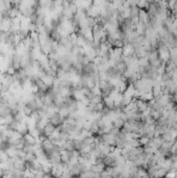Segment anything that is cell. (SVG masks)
Instances as JSON below:
<instances>
[{
  "instance_id": "30bf717a",
  "label": "cell",
  "mask_w": 177,
  "mask_h": 178,
  "mask_svg": "<svg viewBox=\"0 0 177 178\" xmlns=\"http://www.w3.org/2000/svg\"><path fill=\"white\" fill-rule=\"evenodd\" d=\"M123 126V121L121 119H117V120H115V127L116 128H120V127Z\"/></svg>"
},
{
  "instance_id": "3957f363",
  "label": "cell",
  "mask_w": 177,
  "mask_h": 178,
  "mask_svg": "<svg viewBox=\"0 0 177 178\" xmlns=\"http://www.w3.org/2000/svg\"><path fill=\"white\" fill-rule=\"evenodd\" d=\"M16 131L20 132V133L24 137L25 134H27L29 133V129H28V126H27V124L24 123V122H21V123L18 124V126H17L16 128Z\"/></svg>"
},
{
  "instance_id": "ba28073f",
  "label": "cell",
  "mask_w": 177,
  "mask_h": 178,
  "mask_svg": "<svg viewBox=\"0 0 177 178\" xmlns=\"http://www.w3.org/2000/svg\"><path fill=\"white\" fill-rule=\"evenodd\" d=\"M22 112H24V115L26 116V117H30L31 116V114H33V110L30 108L29 106H27V105H25L23 108H22Z\"/></svg>"
},
{
  "instance_id": "277c9868",
  "label": "cell",
  "mask_w": 177,
  "mask_h": 178,
  "mask_svg": "<svg viewBox=\"0 0 177 178\" xmlns=\"http://www.w3.org/2000/svg\"><path fill=\"white\" fill-rule=\"evenodd\" d=\"M55 129H56V127H55L54 125H52V124L49 122V123L47 124V126L45 127V128H44L43 134L47 137V139H48V137H49L50 135H51V134L55 131Z\"/></svg>"
},
{
  "instance_id": "52a82bcc",
  "label": "cell",
  "mask_w": 177,
  "mask_h": 178,
  "mask_svg": "<svg viewBox=\"0 0 177 178\" xmlns=\"http://www.w3.org/2000/svg\"><path fill=\"white\" fill-rule=\"evenodd\" d=\"M14 147L16 148L17 151H22L23 149H24V147H25L24 140H23V139H21V140L16 141V142L14 143Z\"/></svg>"
},
{
  "instance_id": "6da1fadb",
  "label": "cell",
  "mask_w": 177,
  "mask_h": 178,
  "mask_svg": "<svg viewBox=\"0 0 177 178\" xmlns=\"http://www.w3.org/2000/svg\"><path fill=\"white\" fill-rule=\"evenodd\" d=\"M65 120H66V119L65 118H62V117H60L58 114H55V115L53 116V117H52V118L49 120V122L52 124V125H54L55 127H58V126H60V125H62L64 122H65Z\"/></svg>"
},
{
  "instance_id": "7c38bea8",
  "label": "cell",
  "mask_w": 177,
  "mask_h": 178,
  "mask_svg": "<svg viewBox=\"0 0 177 178\" xmlns=\"http://www.w3.org/2000/svg\"><path fill=\"white\" fill-rule=\"evenodd\" d=\"M1 91H2V83H0V93H1Z\"/></svg>"
},
{
  "instance_id": "7a4b0ae2",
  "label": "cell",
  "mask_w": 177,
  "mask_h": 178,
  "mask_svg": "<svg viewBox=\"0 0 177 178\" xmlns=\"http://www.w3.org/2000/svg\"><path fill=\"white\" fill-rule=\"evenodd\" d=\"M41 80L45 83V85H47L49 88H52L53 87V83H54V80L55 78H53V77H51L50 75H47L46 73H44L43 75H42L41 77Z\"/></svg>"
},
{
  "instance_id": "8fae6325",
  "label": "cell",
  "mask_w": 177,
  "mask_h": 178,
  "mask_svg": "<svg viewBox=\"0 0 177 178\" xmlns=\"http://www.w3.org/2000/svg\"><path fill=\"white\" fill-rule=\"evenodd\" d=\"M29 19H30V22L33 23V24H35V22H37V20H38V15H37V14H35H35H33V15H31V16H30Z\"/></svg>"
},
{
  "instance_id": "8992f818",
  "label": "cell",
  "mask_w": 177,
  "mask_h": 178,
  "mask_svg": "<svg viewBox=\"0 0 177 178\" xmlns=\"http://www.w3.org/2000/svg\"><path fill=\"white\" fill-rule=\"evenodd\" d=\"M35 83H37V85H38L39 91H40V92H42V93H47V92H48V90L50 89L49 87H48L47 85H45V83H44V82L42 81L41 79H39L38 81L35 82Z\"/></svg>"
},
{
  "instance_id": "5b68a950",
  "label": "cell",
  "mask_w": 177,
  "mask_h": 178,
  "mask_svg": "<svg viewBox=\"0 0 177 178\" xmlns=\"http://www.w3.org/2000/svg\"><path fill=\"white\" fill-rule=\"evenodd\" d=\"M23 140L25 142V145H28V146H33L37 143V139L35 137H33L30 133L25 134L24 137H23Z\"/></svg>"
},
{
  "instance_id": "9c48e42d",
  "label": "cell",
  "mask_w": 177,
  "mask_h": 178,
  "mask_svg": "<svg viewBox=\"0 0 177 178\" xmlns=\"http://www.w3.org/2000/svg\"><path fill=\"white\" fill-rule=\"evenodd\" d=\"M92 60H91V58L87 56V55H85V58H82V62H81V65H82V67H85V66H87L89 64L91 63Z\"/></svg>"
}]
</instances>
